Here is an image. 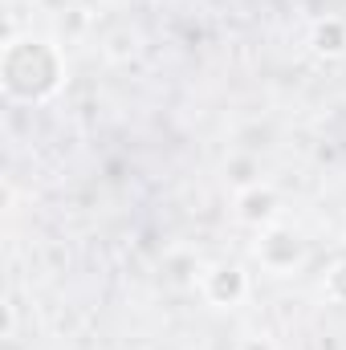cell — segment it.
<instances>
[{
  "label": "cell",
  "instance_id": "4",
  "mask_svg": "<svg viewBox=\"0 0 346 350\" xmlns=\"http://www.w3.org/2000/svg\"><path fill=\"white\" fill-rule=\"evenodd\" d=\"M237 208H241V220H245V224L269 228L273 216H277V191H273V187H261V183H249V187L241 191Z\"/></svg>",
  "mask_w": 346,
  "mask_h": 350
},
{
  "label": "cell",
  "instance_id": "2",
  "mask_svg": "<svg viewBox=\"0 0 346 350\" xmlns=\"http://www.w3.org/2000/svg\"><path fill=\"white\" fill-rule=\"evenodd\" d=\"M257 261L269 269V273H293L297 265L306 261V241L293 232V228H261V241H257Z\"/></svg>",
  "mask_w": 346,
  "mask_h": 350
},
{
  "label": "cell",
  "instance_id": "6",
  "mask_svg": "<svg viewBox=\"0 0 346 350\" xmlns=\"http://www.w3.org/2000/svg\"><path fill=\"white\" fill-rule=\"evenodd\" d=\"M326 297L330 301H346V261H338L326 273Z\"/></svg>",
  "mask_w": 346,
  "mask_h": 350
},
{
  "label": "cell",
  "instance_id": "1",
  "mask_svg": "<svg viewBox=\"0 0 346 350\" xmlns=\"http://www.w3.org/2000/svg\"><path fill=\"white\" fill-rule=\"evenodd\" d=\"M62 78H66V62H62L57 45H49L41 37H16L4 45L0 82L12 102H45L57 94Z\"/></svg>",
  "mask_w": 346,
  "mask_h": 350
},
{
  "label": "cell",
  "instance_id": "5",
  "mask_svg": "<svg viewBox=\"0 0 346 350\" xmlns=\"http://www.w3.org/2000/svg\"><path fill=\"white\" fill-rule=\"evenodd\" d=\"M310 45H314V53H322V57H338V53H346V25L338 21V16L318 21V25L310 29Z\"/></svg>",
  "mask_w": 346,
  "mask_h": 350
},
{
  "label": "cell",
  "instance_id": "3",
  "mask_svg": "<svg viewBox=\"0 0 346 350\" xmlns=\"http://www.w3.org/2000/svg\"><path fill=\"white\" fill-rule=\"evenodd\" d=\"M204 297L212 306H237L245 293H249V277L241 265H216L212 273H204Z\"/></svg>",
  "mask_w": 346,
  "mask_h": 350
},
{
  "label": "cell",
  "instance_id": "7",
  "mask_svg": "<svg viewBox=\"0 0 346 350\" xmlns=\"http://www.w3.org/2000/svg\"><path fill=\"white\" fill-rule=\"evenodd\" d=\"M241 350H273V342H265V338H249Z\"/></svg>",
  "mask_w": 346,
  "mask_h": 350
}]
</instances>
